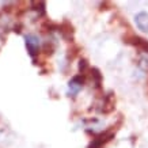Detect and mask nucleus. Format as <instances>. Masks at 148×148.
Returning a JSON list of instances; mask_svg holds the SVG:
<instances>
[{"label": "nucleus", "instance_id": "3", "mask_svg": "<svg viewBox=\"0 0 148 148\" xmlns=\"http://www.w3.org/2000/svg\"><path fill=\"white\" fill-rule=\"evenodd\" d=\"M84 76L83 75H76V76H73L69 80V83H68V94H69V97H76L77 94H79V91L84 87Z\"/></svg>", "mask_w": 148, "mask_h": 148}, {"label": "nucleus", "instance_id": "6", "mask_svg": "<svg viewBox=\"0 0 148 148\" xmlns=\"http://www.w3.org/2000/svg\"><path fill=\"white\" fill-rule=\"evenodd\" d=\"M114 94L113 92H108V94L103 97V102H102V109H101V112L102 113H110L114 110Z\"/></svg>", "mask_w": 148, "mask_h": 148}, {"label": "nucleus", "instance_id": "8", "mask_svg": "<svg viewBox=\"0 0 148 148\" xmlns=\"http://www.w3.org/2000/svg\"><path fill=\"white\" fill-rule=\"evenodd\" d=\"M90 76L95 88H101V84H102V73H101V71L95 67L90 68Z\"/></svg>", "mask_w": 148, "mask_h": 148}, {"label": "nucleus", "instance_id": "1", "mask_svg": "<svg viewBox=\"0 0 148 148\" xmlns=\"http://www.w3.org/2000/svg\"><path fill=\"white\" fill-rule=\"evenodd\" d=\"M25 44H26V49L29 52V54L33 58H36V56H38L41 50V41L38 38V36H36V34H26L25 36Z\"/></svg>", "mask_w": 148, "mask_h": 148}, {"label": "nucleus", "instance_id": "12", "mask_svg": "<svg viewBox=\"0 0 148 148\" xmlns=\"http://www.w3.org/2000/svg\"><path fill=\"white\" fill-rule=\"evenodd\" d=\"M87 71H90V68H88V63H87V60H86V58H82L80 61H79V72H80V75L84 76V73Z\"/></svg>", "mask_w": 148, "mask_h": 148}, {"label": "nucleus", "instance_id": "10", "mask_svg": "<svg viewBox=\"0 0 148 148\" xmlns=\"http://www.w3.org/2000/svg\"><path fill=\"white\" fill-rule=\"evenodd\" d=\"M139 67L144 71H148V53H141L139 57Z\"/></svg>", "mask_w": 148, "mask_h": 148}, {"label": "nucleus", "instance_id": "5", "mask_svg": "<svg viewBox=\"0 0 148 148\" xmlns=\"http://www.w3.org/2000/svg\"><path fill=\"white\" fill-rule=\"evenodd\" d=\"M58 33L61 34V37L64 40L71 41L73 38V26L68 21H64L63 23L58 25Z\"/></svg>", "mask_w": 148, "mask_h": 148}, {"label": "nucleus", "instance_id": "2", "mask_svg": "<svg viewBox=\"0 0 148 148\" xmlns=\"http://www.w3.org/2000/svg\"><path fill=\"white\" fill-rule=\"evenodd\" d=\"M114 137V132L113 130H106V132H102L99 133L98 136H95L92 141L88 144L87 148H102L106 143H109L110 140Z\"/></svg>", "mask_w": 148, "mask_h": 148}, {"label": "nucleus", "instance_id": "11", "mask_svg": "<svg viewBox=\"0 0 148 148\" xmlns=\"http://www.w3.org/2000/svg\"><path fill=\"white\" fill-rule=\"evenodd\" d=\"M42 29L45 32H58V25L57 23H53L50 21H46L44 25H42Z\"/></svg>", "mask_w": 148, "mask_h": 148}, {"label": "nucleus", "instance_id": "13", "mask_svg": "<svg viewBox=\"0 0 148 148\" xmlns=\"http://www.w3.org/2000/svg\"><path fill=\"white\" fill-rule=\"evenodd\" d=\"M22 27H23V25H22V23H19V22H18L16 25H15V26L12 27V29H14V32L18 33V34H19V33L22 32Z\"/></svg>", "mask_w": 148, "mask_h": 148}, {"label": "nucleus", "instance_id": "7", "mask_svg": "<svg viewBox=\"0 0 148 148\" xmlns=\"http://www.w3.org/2000/svg\"><path fill=\"white\" fill-rule=\"evenodd\" d=\"M135 22L141 32L148 33V14L147 12H144V11L143 12H139L136 15Z\"/></svg>", "mask_w": 148, "mask_h": 148}, {"label": "nucleus", "instance_id": "4", "mask_svg": "<svg viewBox=\"0 0 148 148\" xmlns=\"http://www.w3.org/2000/svg\"><path fill=\"white\" fill-rule=\"evenodd\" d=\"M126 42L136 46L141 53H148V42L145 40H143V38H140L137 36H132L130 38H126Z\"/></svg>", "mask_w": 148, "mask_h": 148}, {"label": "nucleus", "instance_id": "9", "mask_svg": "<svg viewBox=\"0 0 148 148\" xmlns=\"http://www.w3.org/2000/svg\"><path fill=\"white\" fill-rule=\"evenodd\" d=\"M32 8L38 12V16H44L45 15V3L44 1H33Z\"/></svg>", "mask_w": 148, "mask_h": 148}]
</instances>
